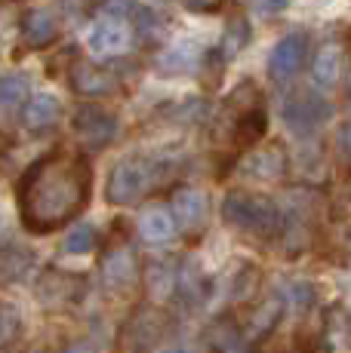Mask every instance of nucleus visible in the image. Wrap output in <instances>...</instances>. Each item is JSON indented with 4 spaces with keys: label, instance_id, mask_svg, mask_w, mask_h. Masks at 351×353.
I'll return each mask as SVG.
<instances>
[{
    "label": "nucleus",
    "instance_id": "24",
    "mask_svg": "<svg viewBox=\"0 0 351 353\" xmlns=\"http://www.w3.org/2000/svg\"><path fill=\"white\" fill-rule=\"evenodd\" d=\"M93 249H96V230L90 225H77L62 243L65 255H86V252H93Z\"/></svg>",
    "mask_w": 351,
    "mask_h": 353
},
{
    "label": "nucleus",
    "instance_id": "13",
    "mask_svg": "<svg viewBox=\"0 0 351 353\" xmlns=\"http://www.w3.org/2000/svg\"><path fill=\"white\" fill-rule=\"evenodd\" d=\"M19 31H22L25 43L31 50H44L59 37V22L50 10H28L22 16V22H19Z\"/></svg>",
    "mask_w": 351,
    "mask_h": 353
},
{
    "label": "nucleus",
    "instance_id": "25",
    "mask_svg": "<svg viewBox=\"0 0 351 353\" xmlns=\"http://www.w3.org/2000/svg\"><path fill=\"white\" fill-rule=\"evenodd\" d=\"M336 145H339V154L351 163V123H345L339 129V139H336Z\"/></svg>",
    "mask_w": 351,
    "mask_h": 353
},
{
    "label": "nucleus",
    "instance_id": "11",
    "mask_svg": "<svg viewBox=\"0 0 351 353\" xmlns=\"http://www.w3.org/2000/svg\"><path fill=\"white\" fill-rule=\"evenodd\" d=\"M68 80H71V90L86 99L111 96V92L117 90V74H111L108 68H99L93 62H77L71 68Z\"/></svg>",
    "mask_w": 351,
    "mask_h": 353
},
{
    "label": "nucleus",
    "instance_id": "26",
    "mask_svg": "<svg viewBox=\"0 0 351 353\" xmlns=\"http://www.w3.org/2000/svg\"><path fill=\"white\" fill-rule=\"evenodd\" d=\"M283 6H287V0H256V10H259L262 16H274Z\"/></svg>",
    "mask_w": 351,
    "mask_h": 353
},
{
    "label": "nucleus",
    "instance_id": "28",
    "mask_svg": "<svg viewBox=\"0 0 351 353\" xmlns=\"http://www.w3.org/2000/svg\"><path fill=\"white\" fill-rule=\"evenodd\" d=\"M65 353H90V350H86V344H71Z\"/></svg>",
    "mask_w": 351,
    "mask_h": 353
},
{
    "label": "nucleus",
    "instance_id": "10",
    "mask_svg": "<svg viewBox=\"0 0 351 353\" xmlns=\"http://www.w3.org/2000/svg\"><path fill=\"white\" fill-rule=\"evenodd\" d=\"M176 225H182L185 234H194L207 225V215H210V200L204 191L198 188H179L173 194V206H170Z\"/></svg>",
    "mask_w": 351,
    "mask_h": 353
},
{
    "label": "nucleus",
    "instance_id": "1",
    "mask_svg": "<svg viewBox=\"0 0 351 353\" xmlns=\"http://www.w3.org/2000/svg\"><path fill=\"white\" fill-rule=\"evenodd\" d=\"M93 169L84 154L50 151L19 181V215L31 234H53L90 203Z\"/></svg>",
    "mask_w": 351,
    "mask_h": 353
},
{
    "label": "nucleus",
    "instance_id": "2",
    "mask_svg": "<svg viewBox=\"0 0 351 353\" xmlns=\"http://www.w3.org/2000/svg\"><path fill=\"white\" fill-rule=\"evenodd\" d=\"M222 219L228 228L240 230L253 240H272L281 234V209L265 194L228 191L222 200Z\"/></svg>",
    "mask_w": 351,
    "mask_h": 353
},
{
    "label": "nucleus",
    "instance_id": "8",
    "mask_svg": "<svg viewBox=\"0 0 351 353\" xmlns=\"http://www.w3.org/2000/svg\"><path fill=\"white\" fill-rule=\"evenodd\" d=\"M327 117H330V105L317 92L302 90L283 101V120H287V126L293 132H314Z\"/></svg>",
    "mask_w": 351,
    "mask_h": 353
},
{
    "label": "nucleus",
    "instance_id": "23",
    "mask_svg": "<svg viewBox=\"0 0 351 353\" xmlns=\"http://www.w3.org/2000/svg\"><path fill=\"white\" fill-rule=\"evenodd\" d=\"M22 332V316H19V307L0 301V350H6Z\"/></svg>",
    "mask_w": 351,
    "mask_h": 353
},
{
    "label": "nucleus",
    "instance_id": "18",
    "mask_svg": "<svg viewBox=\"0 0 351 353\" xmlns=\"http://www.w3.org/2000/svg\"><path fill=\"white\" fill-rule=\"evenodd\" d=\"M139 234L148 243H170L176 234V219L167 206H151L139 215Z\"/></svg>",
    "mask_w": 351,
    "mask_h": 353
},
{
    "label": "nucleus",
    "instance_id": "14",
    "mask_svg": "<svg viewBox=\"0 0 351 353\" xmlns=\"http://www.w3.org/2000/svg\"><path fill=\"white\" fill-rule=\"evenodd\" d=\"M200 43L194 37H185V40H176V43L170 46V50L160 56L158 62V71L167 74V77H176V74H188L194 71L200 62Z\"/></svg>",
    "mask_w": 351,
    "mask_h": 353
},
{
    "label": "nucleus",
    "instance_id": "16",
    "mask_svg": "<svg viewBox=\"0 0 351 353\" xmlns=\"http://www.w3.org/2000/svg\"><path fill=\"white\" fill-rule=\"evenodd\" d=\"M59 117H62V105H59V99L46 96V92L25 101L22 120L31 132H46V129H53L59 123Z\"/></svg>",
    "mask_w": 351,
    "mask_h": 353
},
{
    "label": "nucleus",
    "instance_id": "19",
    "mask_svg": "<svg viewBox=\"0 0 351 353\" xmlns=\"http://www.w3.org/2000/svg\"><path fill=\"white\" fill-rule=\"evenodd\" d=\"M28 101V77L19 71L0 74V114H16Z\"/></svg>",
    "mask_w": 351,
    "mask_h": 353
},
{
    "label": "nucleus",
    "instance_id": "15",
    "mask_svg": "<svg viewBox=\"0 0 351 353\" xmlns=\"http://www.w3.org/2000/svg\"><path fill=\"white\" fill-rule=\"evenodd\" d=\"M84 292V280L74 274H59V270H46L40 280V298L46 304H71Z\"/></svg>",
    "mask_w": 351,
    "mask_h": 353
},
{
    "label": "nucleus",
    "instance_id": "20",
    "mask_svg": "<svg viewBox=\"0 0 351 353\" xmlns=\"http://www.w3.org/2000/svg\"><path fill=\"white\" fill-rule=\"evenodd\" d=\"M339 62H342V50L336 43H327L321 52H317V59H314V68H312L314 83L333 86L336 77H339Z\"/></svg>",
    "mask_w": 351,
    "mask_h": 353
},
{
    "label": "nucleus",
    "instance_id": "4",
    "mask_svg": "<svg viewBox=\"0 0 351 353\" xmlns=\"http://www.w3.org/2000/svg\"><path fill=\"white\" fill-rule=\"evenodd\" d=\"M167 335V316L154 304H139L117 332V353H151Z\"/></svg>",
    "mask_w": 351,
    "mask_h": 353
},
{
    "label": "nucleus",
    "instance_id": "7",
    "mask_svg": "<svg viewBox=\"0 0 351 353\" xmlns=\"http://www.w3.org/2000/svg\"><path fill=\"white\" fill-rule=\"evenodd\" d=\"M90 50L96 56H117V52H126L133 43V28L120 12H108L96 25L90 28V37H86Z\"/></svg>",
    "mask_w": 351,
    "mask_h": 353
},
{
    "label": "nucleus",
    "instance_id": "29",
    "mask_svg": "<svg viewBox=\"0 0 351 353\" xmlns=\"http://www.w3.org/2000/svg\"><path fill=\"white\" fill-rule=\"evenodd\" d=\"M348 99H351V77H348Z\"/></svg>",
    "mask_w": 351,
    "mask_h": 353
},
{
    "label": "nucleus",
    "instance_id": "22",
    "mask_svg": "<svg viewBox=\"0 0 351 353\" xmlns=\"http://www.w3.org/2000/svg\"><path fill=\"white\" fill-rule=\"evenodd\" d=\"M176 276H179V268H173V261L151 264L145 274V286H148V292H154V295H170L176 289Z\"/></svg>",
    "mask_w": 351,
    "mask_h": 353
},
{
    "label": "nucleus",
    "instance_id": "5",
    "mask_svg": "<svg viewBox=\"0 0 351 353\" xmlns=\"http://www.w3.org/2000/svg\"><path fill=\"white\" fill-rule=\"evenodd\" d=\"M71 126H74V135H77V139L84 141V148H90V151H102V148H108L114 141V135H117V117L96 105L77 108Z\"/></svg>",
    "mask_w": 351,
    "mask_h": 353
},
{
    "label": "nucleus",
    "instance_id": "3",
    "mask_svg": "<svg viewBox=\"0 0 351 353\" xmlns=\"http://www.w3.org/2000/svg\"><path fill=\"white\" fill-rule=\"evenodd\" d=\"M160 179H164V163L160 160L124 157L114 163L111 175H108L105 196L114 206H133L148 191H154L160 185Z\"/></svg>",
    "mask_w": 351,
    "mask_h": 353
},
{
    "label": "nucleus",
    "instance_id": "21",
    "mask_svg": "<svg viewBox=\"0 0 351 353\" xmlns=\"http://www.w3.org/2000/svg\"><path fill=\"white\" fill-rule=\"evenodd\" d=\"M247 43H249V25H247V19L244 16H234L231 22H228V28H225V37H222L219 56L222 59H234Z\"/></svg>",
    "mask_w": 351,
    "mask_h": 353
},
{
    "label": "nucleus",
    "instance_id": "9",
    "mask_svg": "<svg viewBox=\"0 0 351 353\" xmlns=\"http://www.w3.org/2000/svg\"><path fill=\"white\" fill-rule=\"evenodd\" d=\"M102 280L108 289L114 292H130L133 283L139 280V261L133 246L126 243H117L102 255Z\"/></svg>",
    "mask_w": 351,
    "mask_h": 353
},
{
    "label": "nucleus",
    "instance_id": "6",
    "mask_svg": "<svg viewBox=\"0 0 351 353\" xmlns=\"http://www.w3.org/2000/svg\"><path fill=\"white\" fill-rule=\"evenodd\" d=\"M305 59H308V37L299 31L287 34V37H281L274 43L272 56H268V77L274 83H287L302 71Z\"/></svg>",
    "mask_w": 351,
    "mask_h": 353
},
{
    "label": "nucleus",
    "instance_id": "17",
    "mask_svg": "<svg viewBox=\"0 0 351 353\" xmlns=\"http://www.w3.org/2000/svg\"><path fill=\"white\" fill-rule=\"evenodd\" d=\"M31 268H35V255L25 246H19V243H3L0 246V283L3 286L25 280L31 274Z\"/></svg>",
    "mask_w": 351,
    "mask_h": 353
},
{
    "label": "nucleus",
    "instance_id": "27",
    "mask_svg": "<svg viewBox=\"0 0 351 353\" xmlns=\"http://www.w3.org/2000/svg\"><path fill=\"white\" fill-rule=\"evenodd\" d=\"M194 12H216L222 6V0H185Z\"/></svg>",
    "mask_w": 351,
    "mask_h": 353
},
{
    "label": "nucleus",
    "instance_id": "12",
    "mask_svg": "<svg viewBox=\"0 0 351 353\" xmlns=\"http://www.w3.org/2000/svg\"><path fill=\"white\" fill-rule=\"evenodd\" d=\"M240 172L259 181H274L287 172V154H283L281 145H265L240 163Z\"/></svg>",
    "mask_w": 351,
    "mask_h": 353
}]
</instances>
